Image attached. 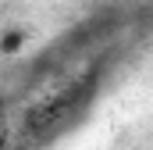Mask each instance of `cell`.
Listing matches in <instances>:
<instances>
[{
	"mask_svg": "<svg viewBox=\"0 0 153 150\" xmlns=\"http://www.w3.org/2000/svg\"><path fill=\"white\" fill-rule=\"evenodd\" d=\"M22 43H25V32H18V29H7L0 46H4V54L11 57V54H18V50H22Z\"/></svg>",
	"mask_w": 153,
	"mask_h": 150,
	"instance_id": "6da1fadb",
	"label": "cell"
}]
</instances>
